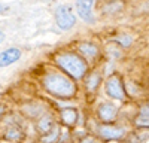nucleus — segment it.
<instances>
[{"label":"nucleus","instance_id":"obj_1","mask_svg":"<svg viewBox=\"0 0 149 143\" xmlns=\"http://www.w3.org/2000/svg\"><path fill=\"white\" fill-rule=\"evenodd\" d=\"M43 85L51 94L57 95V97H61V99H69L76 91V88H74L73 82L70 79H67L63 75H58V73L46 75L43 78Z\"/></svg>","mask_w":149,"mask_h":143},{"label":"nucleus","instance_id":"obj_2","mask_svg":"<svg viewBox=\"0 0 149 143\" xmlns=\"http://www.w3.org/2000/svg\"><path fill=\"white\" fill-rule=\"evenodd\" d=\"M57 64L63 69L67 75H70L74 79H81L85 72H86V64L85 61L78 57L76 54H61L57 57Z\"/></svg>","mask_w":149,"mask_h":143},{"label":"nucleus","instance_id":"obj_3","mask_svg":"<svg viewBox=\"0 0 149 143\" xmlns=\"http://www.w3.org/2000/svg\"><path fill=\"white\" fill-rule=\"evenodd\" d=\"M55 22L60 30H70L74 27V22H76V18H74L73 12L70 10V8L61 5L55 9Z\"/></svg>","mask_w":149,"mask_h":143},{"label":"nucleus","instance_id":"obj_4","mask_svg":"<svg viewBox=\"0 0 149 143\" xmlns=\"http://www.w3.org/2000/svg\"><path fill=\"white\" fill-rule=\"evenodd\" d=\"M93 5L94 0H76V10L81 19H84L88 24H94V15H93Z\"/></svg>","mask_w":149,"mask_h":143},{"label":"nucleus","instance_id":"obj_5","mask_svg":"<svg viewBox=\"0 0 149 143\" xmlns=\"http://www.w3.org/2000/svg\"><path fill=\"white\" fill-rule=\"evenodd\" d=\"M106 94L109 97L115 99V100H122L124 99V88H122V82L118 76H112L106 82Z\"/></svg>","mask_w":149,"mask_h":143},{"label":"nucleus","instance_id":"obj_6","mask_svg":"<svg viewBox=\"0 0 149 143\" xmlns=\"http://www.w3.org/2000/svg\"><path fill=\"white\" fill-rule=\"evenodd\" d=\"M21 57V51L18 48H9V49L0 52V67H8L17 63Z\"/></svg>","mask_w":149,"mask_h":143},{"label":"nucleus","instance_id":"obj_7","mask_svg":"<svg viewBox=\"0 0 149 143\" xmlns=\"http://www.w3.org/2000/svg\"><path fill=\"white\" fill-rule=\"evenodd\" d=\"M116 112H118L116 106L112 104V103H104V104L100 106V109H98V115H100L102 121H104V122L113 121L115 116H116Z\"/></svg>","mask_w":149,"mask_h":143},{"label":"nucleus","instance_id":"obj_8","mask_svg":"<svg viewBox=\"0 0 149 143\" xmlns=\"http://www.w3.org/2000/svg\"><path fill=\"white\" fill-rule=\"evenodd\" d=\"M100 136L104 139H119L124 136V130L119 127H112V125H103L100 127Z\"/></svg>","mask_w":149,"mask_h":143},{"label":"nucleus","instance_id":"obj_9","mask_svg":"<svg viewBox=\"0 0 149 143\" xmlns=\"http://www.w3.org/2000/svg\"><path fill=\"white\" fill-rule=\"evenodd\" d=\"M136 125L149 128V106H143L139 110V115L136 116Z\"/></svg>","mask_w":149,"mask_h":143},{"label":"nucleus","instance_id":"obj_10","mask_svg":"<svg viewBox=\"0 0 149 143\" xmlns=\"http://www.w3.org/2000/svg\"><path fill=\"white\" fill-rule=\"evenodd\" d=\"M61 118H63V122L67 124V125H72L76 122V119H78V113L74 109H66L61 112Z\"/></svg>","mask_w":149,"mask_h":143},{"label":"nucleus","instance_id":"obj_11","mask_svg":"<svg viewBox=\"0 0 149 143\" xmlns=\"http://www.w3.org/2000/svg\"><path fill=\"white\" fill-rule=\"evenodd\" d=\"M39 130H40V133L42 134H46V133H49V131L52 130V121H51V118H43V119H40L39 121Z\"/></svg>","mask_w":149,"mask_h":143},{"label":"nucleus","instance_id":"obj_12","mask_svg":"<svg viewBox=\"0 0 149 143\" xmlns=\"http://www.w3.org/2000/svg\"><path fill=\"white\" fill-rule=\"evenodd\" d=\"M79 49H81V52H84L86 57H95L97 55V48L94 46V45H90V43H82L81 46H79Z\"/></svg>","mask_w":149,"mask_h":143},{"label":"nucleus","instance_id":"obj_13","mask_svg":"<svg viewBox=\"0 0 149 143\" xmlns=\"http://www.w3.org/2000/svg\"><path fill=\"white\" fill-rule=\"evenodd\" d=\"M98 82H100V76H98L97 73H94V75L90 76L88 81H86V87H88L90 91H93V90H95L98 87Z\"/></svg>","mask_w":149,"mask_h":143},{"label":"nucleus","instance_id":"obj_14","mask_svg":"<svg viewBox=\"0 0 149 143\" xmlns=\"http://www.w3.org/2000/svg\"><path fill=\"white\" fill-rule=\"evenodd\" d=\"M19 137H21L19 128H10L6 131V139H9V140H18Z\"/></svg>","mask_w":149,"mask_h":143},{"label":"nucleus","instance_id":"obj_15","mask_svg":"<svg viewBox=\"0 0 149 143\" xmlns=\"http://www.w3.org/2000/svg\"><path fill=\"white\" fill-rule=\"evenodd\" d=\"M57 137H58V128L55 127L54 130L49 131V136L48 137H43L42 140H43V143H54L57 140Z\"/></svg>","mask_w":149,"mask_h":143},{"label":"nucleus","instance_id":"obj_16","mask_svg":"<svg viewBox=\"0 0 149 143\" xmlns=\"http://www.w3.org/2000/svg\"><path fill=\"white\" fill-rule=\"evenodd\" d=\"M119 42H121L122 46H125V48L131 45V39L130 37H119Z\"/></svg>","mask_w":149,"mask_h":143},{"label":"nucleus","instance_id":"obj_17","mask_svg":"<svg viewBox=\"0 0 149 143\" xmlns=\"http://www.w3.org/2000/svg\"><path fill=\"white\" fill-rule=\"evenodd\" d=\"M6 10H8V6H6V5H3L2 2H0V14H5Z\"/></svg>","mask_w":149,"mask_h":143},{"label":"nucleus","instance_id":"obj_18","mask_svg":"<svg viewBox=\"0 0 149 143\" xmlns=\"http://www.w3.org/2000/svg\"><path fill=\"white\" fill-rule=\"evenodd\" d=\"M3 39H5V33H3L2 30H0V43L3 42Z\"/></svg>","mask_w":149,"mask_h":143},{"label":"nucleus","instance_id":"obj_19","mask_svg":"<svg viewBox=\"0 0 149 143\" xmlns=\"http://www.w3.org/2000/svg\"><path fill=\"white\" fill-rule=\"evenodd\" d=\"M82 143H94V140H93V139H86V140H84Z\"/></svg>","mask_w":149,"mask_h":143}]
</instances>
